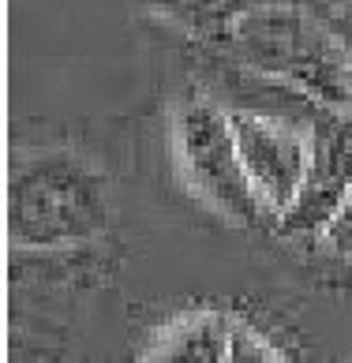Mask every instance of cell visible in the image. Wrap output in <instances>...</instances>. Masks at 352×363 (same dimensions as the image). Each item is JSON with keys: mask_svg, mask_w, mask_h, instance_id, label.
Masks as SVG:
<instances>
[{"mask_svg": "<svg viewBox=\"0 0 352 363\" xmlns=\"http://www.w3.org/2000/svg\"><path fill=\"white\" fill-rule=\"evenodd\" d=\"M229 124H233L243 172L255 184L263 206L285 218L304 191V180L311 169V139H304L296 128L266 120L259 113H229Z\"/></svg>", "mask_w": 352, "mask_h": 363, "instance_id": "4", "label": "cell"}, {"mask_svg": "<svg viewBox=\"0 0 352 363\" xmlns=\"http://www.w3.org/2000/svg\"><path fill=\"white\" fill-rule=\"evenodd\" d=\"M113 184L90 157L75 150L26 154L8 187L11 244L31 251L79 247L109 233Z\"/></svg>", "mask_w": 352, "mask_h": 363, "instance_id": "1", "label": "cell"}, {"mask_svg": "<svg viewBox=\"0 0 352 363\" xmlns=\"http://www.w3.org/2000/svg\"><path fill=\"white\" fill-rule=\"evenodd\" d=\"M172 154L187 191L233 225H263V206L255 184L243 172L229 113L210 98H187L172 116Z\"/></svg>", "mask_w": 352, "mask_h": 363, "instance_id": "3", "label": "cell"}, {"mask_svg": "<svg viewBox=\"0 0 352 363\" xmlns=\"http://www.w3.org/2000/svg\"><path fill=\"white\" fill-rule=\"evenodd\" d=\"M319 240H322V244H326L334 255L352 259V187L345 191L341 206H337V213L326 221V228L319 233Z\"/></svg>", "mask_w": 352, "mask_h": 363, "instance_id": "8", "label": "cell"}, {"mask_svg": "<svg viewBox=\"0 0 352 363\" xmlns=\"http://www.w3.org/2000/svg\"><path fill=\"white\" fill-rule=\"evenodd\" d=\"M326 23H330L337 45H341V52H345V68H348V83H352V0L334 4V11L326 16Z\"/></svg>", "mask_w": 352, "mask_h": 363, "instance_id": "9", "label": "cell"}, {"mask_svg": "<svg viewBox=\"0 0 352 363\" xmlns=\"http://www.w3.org/2000/svg\"><path fill=\"white\" fill-rule=\"evenodd\" d=\"M352 187V109L311 143V169L300 199L281 218L285 236H319Z\"/></svg>", "mask_w": 352, "mask_h": 363, "instance_id": "6", "label": "cell"}, {"mask_svg": "<svg viewBox=\"0 0 352 363\" xmlns=\"http://www.w3.org/2000/svg\"><path fill=\"white\" fill-rule=\"evenodd\" d=\"M143 359H281V348L266 341V333L248 326L229 311L195 307L169 318L154 330V337L139 348Z\"/></svg>", "mask_w": 352, "mask_h": 363, "instance_id": "5", "label": "cell"}, {"mask_svg": "<svg viewBox=\"0 0 352 363\" xmlns=\"http://www.w3.org/2000/svg\"><path fill=\"white\" fill-rule=\"evenodd\" d=\"M146 11H154L161 23L184 30L187 38L202 42H229L233 23L259 0H139Z\"/></svg>", "mask_w": 352, "mask_h": 363, "instance_id": "7", "label": "cell"}, {"mask_svg": "<svg viewBox=\"0 0 352 363\" xmlns=\"http://www.w3.org/2000/svg\"><path fill=\"white\" fill-rule=\"evenodd\" d=\"M229 49L251 72L315 98L326 109H352L345 52L326 19L289 0H259L229 30Z\"/></svg>", "mask_w": 352, "mask_h": 363, "instance_id": "2", "label": "cell"}]
</instances>
